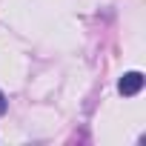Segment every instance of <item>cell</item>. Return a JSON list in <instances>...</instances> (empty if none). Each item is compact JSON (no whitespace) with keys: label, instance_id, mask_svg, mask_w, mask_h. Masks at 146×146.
<instances>
[{"label":"cell","instance_id":"cell-1","mask_svg":"<svg viewBox=\"0 0 146 146\" xmlns=\"http://www.w3.org/2000/svg\"><path fill=\"white\" fill-rule=\"evenodd\" d=\"M117 89H120V95H126V98L137 95V92L143 89V75H140V72H126V75L120 78V83H117Z\"/></svg>","mask_w":146,"mask_h":146},{"label":"cell","instance_id":"cell-2","mask_svg":"<svg viewBox=\"0 0 146 146\" xmlns=\"http://www.w3.org/2000/svg\"><path fill=\"white\" fill-rule=\"evenodd\" d=\"M3 112H6V95L0 92V115H3Z\"/></svg>","mask_w":146,"mask_h":146}]
</instances>
